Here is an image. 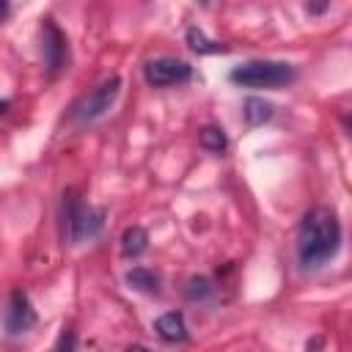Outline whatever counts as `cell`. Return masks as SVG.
Returning a JSON list of instances; mask_svg holds the SVG:
<instances>
[{"label": "cell", "instance_id": "obj_16", "mask_svg": "<svg viewBox=\"0 0 352 352\" xmlns=\"http://www.w3.org/2000/svg\"><path fill=\"white\" fill-rule=\"evenodd\" d=\"M330 8V3H305V11L308 14H322V11H327Z\"/></svg>", "mask_w": 352, "mask_h": 352}, {"label": "cell", "instance_id": "obj_15", "mask_svg": "<svg viewBox=\"0 0 352 352\" xmlns=\"http://www.w3.org/2000/svg\"><path fill=\"white\" fill-rule=\"evenodd\" d=\"M52 352H77V330H74L72 324H63V327H60Z\"/></svg>", "mask_w": 352, "mask_h": 352}, {"label": "cell", "instance_id": "obj_1", "mask_svg": "<svg viewBox=\"0 0 352 352\" xmlns=\"http://www.w3.org/2000/svg\"><path fill=\"white\" fill-rule=\"evenodd\" d=\"M341 250V220L333 206H314L302 214L297 228L300 270H319Z\"/></svg>", "mask_w": 352, "mask_h": 352}, {"label": "cell", "instance_id": "obj_17", "mask_svg": "<svg viewBox=\"0 0 352 352\" xmlns=\"http://www.w3.org/2000/svg\"><path fill=\"white\" fill-rule=\"evenodd\" d=\"M8 11H11V6H8L6 0H0V22H3L6 16H8Z\"/></svg>", "mask_w": 352, "mask_h": 352}, {"label": "cell", "instance_id": "obj_3", "mask_svg": "<svg viewBox=\"0 0 352 352\" xmlns=\"http://www.w3.org/2000/svg\"><path fill=\"white\" fill-rule=\"evenodd\" d=\"M228 80L242 88H283L297 80V66H292L286 60L253 58V60L236 63L228 72Z\"/></svg>", "mask_w": 352, "mask_h": 352}, {"label": "cell", "instance_id": "obj_11", "mask_svg": "<svg viewBox=\"0 0 352 352\" xmlns=\"http://www.w3.org/2000/svg\"><path fill=\"white\" fill-rule=\"evenodd\" d=\"M272 113H275L272 102H267V99H261V96H250V99H245V104H242V116H245V121H248L250 126H258V124L270 121Z\"/></svg>", "mask_w": 352, "mask_h": 352}, {"label": "cell", "instance_id": "obj_14", "mask_svg": "<svg viewBox=\"0 0 352 352\" xmlns=\"http://www.w3.org/2000/svg\"><path fill=\"white\" fill-rule=\"evenodd\" d=\"M184 294H187V300H209L212 294H214V286L209 283V278H204V275H195V278H190L187 280V286H184Z\"/></svg>", "mask_w": 352, "mask_h": 352}, {"label": "cell", "instance_id": "obj_12", "mask_svg": "<svg viewBox=\"0 0 352 352\" xmlns=\"http://www.w3.org/2000/svg\"><path fill=\"white\" fill-rule=\"evenodd\" d=\"M198 143H201V148H206L212 154H223L228 148V138H226L223 126H214V124H206L198 132Z\"/></svg>", "mask_w": 352, "mask_h": 352}, {"label": "cell", "instance_id": "obj_8", "mask_svg": "<svg viewBox=\"0 0 352 352\" xmlns=\"http://www.w3.org/2000/svg\"><path fill=\"white\" fill-rule=\"evenodd\" d=\"M154 330H157V336H160L162 341H168V344H182V341L190 338L187 324H184V316H182L179 311H168V314L157 316Z\"/></svg>", "mask_w": 352, "mask_h": 352}, {"label": "cell", "instance_id": "obj_6", "mask_svg": "<svg viewBox=\"0 0 352 352\" xmlns=\"http://www.w3.org/2000/svg\"><path fill=\"white\" fill-rule=\"evenodd\" d=\"M41 55L50 77H58L69 66V38L52 16L41 19Z\"/></svg>", "mask_w": 352, "mask_h": 352}, {"label": "cell", "instance_id": "obj_18", "mask_svg": "<svg viewBox=\"0 0 352 352\" xmlns=\"http://www.w3.org/2000/svg\"><path fill=\"white\" fill-rule=\"evenodd\" d=\"M124 352H151V349H146V346H140V344H132V346H126Z\"/></svg>", "mask_w": 352, "mask_h": 352}, {"label": "cell", "instance_id": "obj_10", "mask_svg": "<svg viewBox=\"0 0 352 352\" xmlns=\"http://www.w3.org/2000/svg\"><path fill=\"white\" fill-rule=\"evenodd\" d=\"M146 248H148V234H146L143 226H129V228H124V234H121V256L138 258Z\"/></svg>", "mask_w": 352, "mask_h": 352}, {"label": "cell", "instance_id": "obj_13", "mask_svg": "<svg viewBox=\"0 0 352 352\" xmlns=\"http://www.w3.org/2000/svg\"><path fill=\"white\" fill-rule=\"evenodd\" d=\"M187 44H190V50H192V52H198V55L226 52V47H223L220 41H212V38H206L201 28H187Z\"/></svg>", "mask_w": 352, "mask_h": 352}, {"label": "cell", "instance_id": "obj_5", "mask_svg": "<svg viewBox=\"0 0 352 352\" xmlns=\"http://www.w3.org/2000/svg\"><path fill=\"white\" fill-rule=\"evenodd\" d=\"M192 77V66L182 58L173 55H160L143 63V80L151 88H170V85H182Z\"/></svg>", "mask_w": 352, "mask_h": 352}, {"label": "cell", "instance_id": "obj_4", "mask_svg": "<svg viewBox=\"0 0 352 352\" xmlns=\"http://www.w3.org/2000/svg\"><path fill=\"white\" fill-rule=\"evenodd\" d=\"M118 94H121V77H118V74L104 77L99 85H94L88 94H82V96L69 107V121H72V124H80V126L99 121L102 116H107V113L113 110Z\"/></svg>", "mask_w": 352, "mask_h": 352}, {"label": "cell", "instance_id": "obj_7", "mask_svg": "<svg viewBox=\"0 0 352 352\" xmlns=\"http://www.w3.org/2000/svg\"><path fill=\"white\" fill-rule=\"evenodd\" d=\"M36 322H38V316H36V308H33L28 292L14 289L8 294L6 308H3V330H6V336H11V338L14 336H25Z\"/></svg>", "mask_w": 352, "mask_h": 352}, {"label": "cell", "instance_id": "obj_9", "mask_svg": "<svg viewBox=\"0 0 352 352\" xmlns=\"http://www.w3.org/2000/svg\"><path fill=\"white\" fill-rule=\"evenodd\" d=\"M124 280H126L129 289L143 292V294H157L160 292V275L154 270H148V267H132V270H126Z\"/></svg>", "mask_w": 352, "mask_h": 352}, {"label": "cell", "instance_id": "obj_2", "mask_svg": "<svg viewBox=\"0 0 352 352\" xmlns=\"http://www.w3.org/2000/svg\"><path fill=\"white\" fill-rule=\"evenodd\" d=\"M104 228V209L82 201L74 190L63 192L60 204V234L66 245H82L102 234Z\"/></svg>", "mask_w": 352, "mask_h": 352}, {"label": "cell", "instance_id": "obj_19", "mask_svg": "<svg viewBox=\"0 0 352 352\" xmlns=\"http://www.w3.org/2000/svg\"><path fill=\"white\" fill-rule=\"evenodd\" d=\"M8 107H11V102H8V99H0V116L8 113Z\"/></svg>", "mask_w": 352, "mask_h": 352}]
</instances>
